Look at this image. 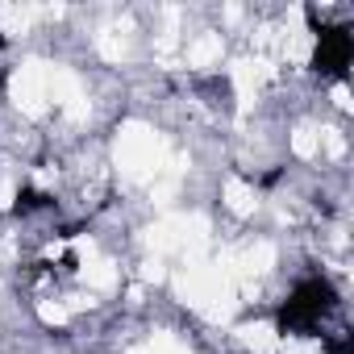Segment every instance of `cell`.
Masks as SVG:
<instances>
[{
	"label": "cell",
	"mask_w": 354,
	"mask_h": 354,
	"mask_svg": "<svg viewBox=\"0 0 354 354\" xmlns=\"http://www.w3.org/2000/svg\"><path fill=\"white\" fill-rule=\"evenodd\" d=\"M337 308V288H333V279H325V275H304L283 300H279V308H275V329L288 337V333H296V337H317V329H321V321L329 317Z\"/></svg>",
	"instance_id": "1"
},
{
	"label": "cell",
	"mask_w": 354,
	"mask_h": 354,
	"mask_svg": "<svg viewBox=\"0 0 354 354\" xmlns=\"http://www.w3.org/2000/svg\"><path fill=\"white\" fill-rule=\"evenodd\" d=\"M304 17H308V26L317 34V50H313L308 67L321 80H346L350 75V59H354V34H350V26H325V21H317L313 5L304 9Z\"/></svg>",
	"instance_id": "2"
},
{
	"label": "cell",
	"mask_w": 354,
	"mask_h": 354,
	"mask_svg": "<svg viewBox=\"0 0 354 354\" xmlns=\"http://www.w3.org/2000/svg\"><path fill=\"white\" fill-rule=\"evenodd\" d=\"M42 209H55V196H46L38 188H21L17 205H13V217H30V213H42Z\"/></svg>",
	"instance_id": "3"
},
{
	"label": "cell",
	"mask_w": 354,
	"mask_h": 354,
	"mask_svg": "<svg viewBox=\"0 0 354 354\" xmlns=\"http://www.w3.org/2000/svg\"><path fill=\"white\" fill-rule=\"evenodd\" d=\"M325 354H354V333L342 329V337H329L325 342Z\"/></svg>",
	"instance_id": "4"
},
{
	"label": "cell",
	"mask_w": 354,
	"mask_h": 354,
	"mask_svg": "<svg viewBox=\"0 0 354 354\" xmlns=\"http://www.w3.org/2000/svg\"><path fill=\"white\" fill-rule=\"evenodd\" d=\"M0 96H5V67H0Z\"/></svg>",
	"instance_id": "5"
}]
</instances>
